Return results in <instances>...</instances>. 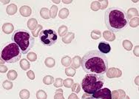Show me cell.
Returning <instances> with one entry per match:
<instances>
[{
	"instance_id": "obj_1",
	"label": "cell",
	"mask_w": 139,
	"mask_h": 99,
	"mask_svg": "<svg viewBox=\"0 0 139 99\" xmlns=\"http://www.w3.org/2000/svg\"><path fill=\"white\" fill-rule=\"evenodd\" d=\"M81 65L87 74L102 76L108 70L109 62L104 54L99 50H91L83 56Z\"/></svg>"
},
{
	"instance_id": "obj_2",
	"label": "cell",
	"mask_w": 139,
	"mask_h": 99,
	"mask_svg": "<svg viewBox=\"0 0 139 99\" xmlns=\"http://www.w3.org/2000/svg\"><path fill=\"white\" fill-rule=\"evenodd\" d=\"M104 22L109 31L118 33L127 27L129 19L123 9L113 7L108 8L105 11Z\"/></svg>"
},
{
	"instance_id": "obj_3",
	"label": "cell",
	"mask_w": 139,
	"mask_h": 99,
	"mask_svg": "<svg viewBox=\"0 0 139 99\" xmlns=\"http://www.w3.org/2000/svg\"><path fill=\"white\" fill-rule=\"evenodd\" d=\"M11 41L19 46L23 54L27 53L35 44L33 36L28 31L24 29H19L14 31L11 36Z\"/></svg>"
},
{
	"instance_id": "obj_4",
	"label": "cell",
	"mask_w": 139,
	"mask_h": 99,
	"mask_svg": "<svg viewBox=\"0 0 139 99\" xmlns=\"http://www.w3.org/2000/svg\"><path fill=\"white\" fill-rule=\"evenodd\" d=\"M104 77L99 75L87 74L81 81V87L86 94L93 95L104 86Z\"/></svg>"
},
{
	"instance_id": "obj_5",
	"label": "cell",
	"mask_w": 139,
	"mask_h": 99,
	"mask_svg": "<svg viewBox=\"0 0 139 99\" xmlns=\"http://www.w3.org/2000/svg\"><path fill=\"white\" fill-rule=\"evenodd\" d=\"M22 52L14 42H9L4 47L2 53L1 58L7 63H15L19 61L21 59Z\"/></svg>"
},
{
	"instance_id": "obj_6",
	"label": "cell",
	"mask_w": 139,
	"mask_h": 99,
	"mask_svg": "<svg viewBox=\"0 0 139 99\" xmlns=\"http://www.w3.org/2000/svg\"><path fill=\"white\" fill-rule=\"evenodd\" d=\"M39 38L43 45L50 47L55 45L58 41V34L52 29H46L39 33Z\"/></svg>"
},
{
	"instance_id": "obj_7",
	"label": "cell",
	"mask_w": 139,
	"mask_h": 99,
	"mask_svg": "<svg viewBox=\"0 0 139 99\" xmlns=\"http://www.w3.org/2000/svg\"><path fill=\"white\" fill-rule=\"evenodd\" d=\"M92 97L95 99H112V92L110 90L104 87L93 93Z\"/></svg>"
},
{
	"instance_id": "obj_8",
	"label": "cell",
	"mask_w": 139,
	"mask_h": 99,
	"mask_svg": "<svg viewBox=\"0 0 139 99\" xmlns=\"http://www.w3.org/2000/svg\"><path fill=\"white\" fill-rule=\"evenodd\" d=\"M99 51L101 52V53L103 54H107L109 53L111 51V46L109 45L108 43L104 42V41H101L99 44Z\"/></svg>"
},
{
	"instance_id": "obj_9",
	"label": "cell",
	"mask_w": 139,
	"mask_h": 99,
	"mask_svg": "<svg viewBox=\"0 0 139 99\" xmlns=\"http://www.w3.org/2000/svg\"><path fill=\"white\" fill-rule=\"evenodd\" d=\"M20 13L21 15H22L24 17H27V16H29L31 14V9L30 7L28 6H22L20 8Z\"/></svg>"
},
{
	"instance_id": "obj_10",
	"label": "cell",
	"mask_w": 139,
	"mask_h": 99,
	"mask_svg": "<svg viewBox=\"0 0 139 99\" xmlns=\"http://www.w3.org/2000/svg\"><path fill=\"white\" fill-rule=\"evenodd\" d=\"M2 31H4L5 33L9 34V33H10L12 31H13V24H10V23H6V24H5L3 25V27H2Z\"/></svg>"
},
{
	"instance_id": "obj_11",
	"label": "cell",
	"mask_w": 139,
	"mask_h": 99,
	"mask_svg": "<svg viewBox=\"0 0 139 99\" xmlns=\"http://www.w3.org/2000/svg\"><path fill=\"white\" fill-rule=\"evenodd\" d=\"M81 59L79 56H75L73 59V63H72V66L73 68H78L81 66Z\"/></svg>"
},
{
	"instance_id": "obj_12",
	"label": "cell",
	"mask_w": 139,
	"mask_h": 99,
	"mask_svg": "<svg viewBox=\"0 0 139 99\" xmlns=\"http://www.w3.org/2000/svg\"><path fill=\"white\" fill-rule=\"evenodd\" d=\"M17 10V7L14 4H11L10 5H8L7 8V13L9 15H13Z\"/></svg>"
},
{
	"instance_id": "obj_13",
	"label": "cell",
	"mask_w": 139,
	"mask_h": 99,
	"mask_svg": "<svg viewBox=\"0 0 139 99\" xmlns=\"http://www.w3.org/2000/svg\"><path fill=\"white\" fill-rule=\"evenodd\" d=\"M20 67L24 70H27L28 69L30 68V63L27 60L24 59L20 61Z\"/></svg>"
},
{
	"instance_id": "obj_14",
	"label": "cell",
	"mask_w": 139,
	"mask_h": 99,
	"mask_svg": "<svg viewBox=\"0 0 139 99\" xmlns=\"http://www.w3.org/2000/svg\"><path fill=\"white\" fill-rule=\"evenodd\" d=\"M36 24H37V21L35 19H31L27 22V27L33 31V30H35V27H36Z\"/></svg>"
},
{
	"instance_id": "obj_15",
	"label": "cell",
	"mask_w": 139,
	"mask_h": 99,
	"mask_svg": "<svg viewBox=\"0 0 139 99\" xmlns=\"http://www.w3.org/2000/svg\"><path fill=\"white\" fill-rule=\"evenodd\" d=\"M7 76H8L9 80H10V81H13V80H15L16 78H17V73L16 72L15 70L11 69V70H10V71L8 72Z\"/></svg>"
},
{
	"instance_id": "obj_16",
	"label": "cell",
	"mask_w": 139,
	"mask_h": 99,
	"mask_svg": "<svg viewBox=\"0 0 139 99\" xmlns=\"http://www.w3.org/2000/svg\"><path fill=\"white\" fill-rule=\"evenodd\" d=\"M71 61H72V59H71L70 57H69V56H64L62 59V65H64L65 67H67V66L70 65Z\"/></svg>"
},
{
	"instance_id": "obj_17",
	"label": "cell",
	"mask_w": 139,
	"mask_h": 99,
	"mask_svg": "<svg viewBox=\"0 0 139 99\" xmlns=\"http://www.w3.org/2000/svg\"><path fill=\"white\" fill-rule=\"evenodd\" d=\"M19 96L21 99H28L30 97V92L27 90H22L20 91Z\"/></svg>"
},
{
	"instance_id": "obj_18",
	"label": "cell",
	"mask_w": 139,
	"mask_h": 99,
	"mask_svg": "<svg viewBox=\"0 0 139 99\" xmlns=\"http://www.w3.org/2000/svg\"><path fill=\"white\" fill-rule=\"evenodd\" d=\"M43 82H44V84H47V85H50L54 82V78L51 76H46L43 78Z\"/></svg>"
},
{
	"instance_id": "obj_19",
	"label": "cell",
	"mask_w": 139,
	"mask_h": 99,
	"mask_svg": "<svg viewBox=\"0 0 139 99\" xmlns=\"http://www.w3.org/2000/svg\"><path fill=\"white\" fill-rule=\"evenodd\" d=\"M65 73L68 76H74L76 74V69L73 68V67H67L65 69Z\"/></svg>"
},
{
	"instance_id": "obj_20",
	"label": "cell",
	"mask_w": 139,
	"mask_h": 99,
	"mask_svg": "<svg viewBox=\"0 0 139 99\" xmlns=\"http://www.w3.org/2000/svg\"><path fill=\"white\" fill-rule=\"evenodd\" d=\"M47 93L44 90H39L36 92V98L37 99H47Z\"/></svg>"
},
{
	"instance_id": "obj_21",
	"label": "cell",
	"mask_w": 139,
	"mask_h": 99,
	"mask_svg": "<svg viewBox=\"0 0 139 99\" xmlns=\"http://www.w3.org/2000/svg\"><path fill=\"white\" fill-rule=\"evenodd\" d=\"M45 65H46L47 67H54L55 60L53 58H51V57L47 58V59H46V60H45Z\"/></svg>"
},
{
	"instance_id": "obj_22",
	"label": "cell",
	"mask_w": 139,
	"mask_h": 99,
	"mask_svg": "<svg viewBox=\"0 0 139 99\" xmlns=\"http://www.w3.org/2000/svg\"><path fill=\"white\" fill-rule=\"evenodd\" d=\"M69 15V10L67 8H63L61 10L60 13H59V17L62 19H65L67 17V16Z\"/></svg>"
},
{
	"instance_id": "obj_23",
	"label": "cell",
	"mask_w": 139,
	"mask_h": 99,
	"mask_svg": "<svg viewBox=\"0 0 139 99\" xmlns=\"http://www.w3.org/2000/svg\"><path fill=\"white\" fill-rule=\"evenodd\" d=\"M40 14H41L42 18H44V19H49V18L50 17V16H49L48 9H47V8H42V9L41 10Z\"/></svg>"
},
{
	"instance_id": "obj_24",
	"label": "cell",
	"mask_w": 139,
	"mask_h": 99,
	"mask_svg": "<svg viewBox=\"0 0 139 99\" xmlns=\"http://www.w3.org/2000/svg\"><path fill=\"white\" fill-rule=\"evenodd\" d=\"M135 13L136 15H138V11H137L136 9H135V8H130V10H128V15H127L128 19H131L132 17L135 16Z\"/></svg>"
},
{
	"instance_id": "obj_25",
	"label": "cell",
	"mask_w": 139,
	"mask_h": 99,
	"mask_svg": "<svg viewBox=\"0 0 139 99\" xmlns=\"http://www.w3.org/2000/svg\"><path fill=\"white\" fill-rule=\"evenodd\" d=\"M2 86L6 90H10L13 87V83L10 81H5L2 84Z\"/></svg>"
},
{
	"instance_id": "obj_26",
	"label": "cell",
	"mask_w": 139,
	"mask_h": 99,
	"mask_svg": "<svg viewBox=\"0 0 139 99\" xmlns=\"http://www.w3.org/2000/svg\"><path fill=\"white\" fill-rule=\"evenodd\" d=\"M67 27H66V26H64V25H62L60 27V28H59V36H65L66 34V33H67Z\"/></svg>"
},
{
	"instance_id": "obj_27",
	"label": "cell",
	"mask_w": 139,
	"mask_h": 99,
	"mask_svg": "<svg viewBox=\"0 0 139 99\" xmlns=\"http://www.w3.org/2000/svg\"><path fill=\"white\" fill-rule=\"evenodd\" d=\"M27 58L31 61H35L36 60V59H37V55H36V54L35 53L31 52V53H29L27 54Z\"/></svg>"
},
{
	"instance_id": "obj_28",
	"label": "cell",
	"mask_w": 139,
	"mask_h": 99,
	"mask_svg": "<svg viewBox=\"0 0 139 99\" xmlns=\"http://www.w3.org/2000/svg\"><path fill=\"white\" fill-rule=\"evenodd\" d=\"M123 45H124V48L127 50H130L132 49V45L130 41H127V40H125L124 42H123Z\"/></svg>"
},
{
	"instance_id": "obj_29",
	"label": "cell",
	"mask_w": 139,
	"mask_h": 99,
	"mask_svg": "<svg viewBox=\"0 0 139 99\" xmlns=\"http://www.w3.org/2000/svg\"><path fill=\"white\" fill-rule=\"evenodd\" d=\"M100 8V3L98 2H94L91 5V9L94 11H97Z\"/></svg>"
},
{
	"instance_id": "obj_30",
	"label": "cell",
	"mask_w": 139,
	"mask_h": 99,
	"mask_svg": "<svg viewBox=\"0 0 139 99\" xmlns=\"http://www.w3.org/2000/svg\"><path fill=\"white\" fill-rule=\"evenodd\" d=\"M63 84H64V85L66 87H71V86L73 84V79H69V78H67V79L64 80V81Z\"/></svg>"
},
{
	"instance_id": "obj_31",
	"label": "cell",
	"mask_w": 139,
	"mask_h": 99,
	"mask_svg": "<svg viewBox=\"0 0 139 99\" xmlns=\"http://www.w3.org/2000/svg\"><path fill=\"white\" fill-rule=\"evenodd\" d=\"M50 17L52 18H55V16H56V13H57V7L55 5H53L52 8H51V11H50Z\"/></svg>"
},
{
	"instance_id": "obj_32",
	"label": "cell",
	"mask_w": 139,
	"mask_h": 99,
	"mask_svg": "<svg viewBox=\"0 0 139 99\" xmlns=\"http://www.w3.org/2000/svg\"><path fill=\"white\" fill-rule=\"evenodd\" d=\"M63 84V81L62 78H56L54 82V86L55 87H60Z\"/></svg>"
},
{
	"instance_id": "obj_33",
	"label": "cell",
	"mask_w": 139,
	"mask_h": 99,
	"mask_svg": "<svg viewBox=\"0 0 139 99\" xmlns=\"http://www.w3.org/2000/svg\"><path fill=\"white\" fill-rule=\"evenodd\" d=\"M110 33L109 32V31H105L104 33V38H106L107 40H108V41H113L112 38H111V37H110Z\"/></svg>"
},
{
	"instance_id": "obj_34",
	"label": "cell",
	"mask_w": 139,
	"mask_h": 99,
	"mask_svg": "<svg viewBox=\"0 0 139 99\" xmlns=\"http://www.w3.org/2000/svg\"><path fill=\"white\" fill-rule=\"evenodd\" d=\"M27 77L31 79V80H33L34 78H35V74H34V73L32 71V70H29L27 73Z\"/></svg>"
},
{
	"instance_id": "obj_35",
	"label": "cell",
	"mask_w": 139,
	"mask_h": 99,
	"mask_svg": "<svg viewBox=\"0 0 139 99\" xmlns=\"http://www.w3.org/2000/svg\"><path fill=\"white\" fill-rule=\"evenodd\" d=\"M42 28V26H41V25H39L38 26V27H37V30L36 31H33V36H35V37H36V36H39V30H41Z\"/></svg>"
},
{
	"instance_id": "obj_36",
	"label": "cell",
	"mask_w": 139,
	"mask_h": 99,
	"mask_svg": "<svg viewBox=\"0 0 139 99\" xmlns=\"http://www.w3.org/2000/svg\"><path fill=\"white\" fill-rule=\"evenodd\" d=\"M55 99H64V97H63L62 93H60V94H56V95H55Z\"/></svg>"
},
{
	"instance_id": "obj_37",
	"label": "cell",
	"mask_w": 139,
	"mask_h": 99,
	"mask_svg": "<svg viewBox=\"0 0 139 99\" xmlns=\"http://www.w3.org/2000/svg\"><path fill=\"white\" fill-rule=\"evenodd\" d=\"M7 70H8L7 67L3 66V65H2V66H1V73H5Z\"/></svg>"
},
{
	"instance_id": "obj_38",
	"label": "cell",
	"mask_w": 139,
	"mask_h": 99,
	"mask_svg": "<svg viewBox=\"0 0 139 99\" xmlns=\"http://www.w3.org/2000/svg\"><path fill=\"white\" fill-rule=\"evenodd\" d=\"M68 99H78V98L77 95H76V94L73 93V94H71V95H70L69 98Z\"/></svg>"
},
{
	"instance_id": "obj_39",
	"label": "cell",
	"mask_w": 139,
	"mask_h": 99,
	"mask_svg": "<svg viewBox=\"0 0 139 99\" xmlns=\"http://www.w3.org/2000/svg\"><path fill=\"white\" fill-rule=\"evenodd\" d=\"M81 99H95V98H94L93 97H92V96H90V97H87V98H85V96H83V98Z\"/></svg>"
}]
</instances>
